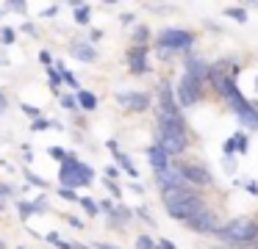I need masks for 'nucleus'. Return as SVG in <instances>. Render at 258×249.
<instances>
[{
    "label": "nucleus",
    "mask_w": 258,
    "mask_h": 249,
    "mask_svg": "<svg viewBox=\"0 0 258 249\" xmlns=\"http://www.w3.org/2000/svg\"><path fill=\"white\" fill-rule=\"evenodd\" d=\"M161 114L164 116H178V108H175V100H172V89L167 83H161Z\"/></svg>",
    "instance_id": "obj_11"
},
{
    "label": "nucleus",
    "mask_w": 258,
    "mask_h": 249,
    "mask_svg": "<svg viewBox=\"0 0 258 249\" xmlns=\"http://www.w3.org/2000/svg\"><path fill=\"white\" fill-rule=\"evenodd\" d=\"M25 177H28V180H31V183H36V186H42V188H45V186H47V183H45V180H42V177H36V175H34V172H28V175H25Z\"/></svg>",
    "instance_id": "obj_30"
},
{
    "label": "nucleus",
    "mask_w": 258,
    "mask_h": 249,
    "mask_svg": "<svg viewBox=\"0 0 258 249\" xmlns=\"http://www.w3.org/2000/svg\"><path fill=\"white\" fill-rule=\"evenodd\" d=\"M228 17H233V20H239V22L247 20V14H244L241 9H228Z\"/></svg>",
    "instance_id": "obj_22"
},
{
    "label": "nucleus",
    "mask_w": 258,
    "mask_h": 249,
    "mask_svg": "<svg viewBox=\"0 0 258 249\" xmlns=\"http://www.w3.org/2000/svg\"><path fill=\"white\" fill-rule=\"evenodd\" d=\"M147 160H150V166H153L156 172H161V169H167V166H169V158H167V155H164L158 147H150V149H147Z\"/></svg>",
    "instance_id": "obj_13"
},
{
    "label": "nucleus",
    "mask_w": 258,
    "mask_h": 249,
    "mask_svg": "<svg viewBox=\"0 0 258 249\" xmlns=\"http://www.w3.org/2000/svg\"><path fill=\"white\" fill-rule=\"evenodd\" d=\"M136 249H156V243H153V238L139 235V238H136Z\"/></svg>",
    "instance_id": "obj_20"
},
{
    "label": "nucleus",
    "mask_w": 258,
    "mask_h": 249,
    "mask_svg": "<svg viewBox=\"0 0 258 249\" xmlns=\"http://www.w3.org/2000/svg\"><path fill=\"white\" fill-rule=\"evenodd\" d=\"M58 194H61V197L67 199V202H75V199H78V197H75V191H73V188H61Z\"/></svg>",
    "instance_id": "obj_27"
},
{
    "label": "nucleus",
    "mask_w": 258,
    "mask_h": 249,
    "mask_svg": "<svg viewBox=\"0 0 258 249\" xmlns=\"http://www.w3.org/2000/svg\"><path fill=\"white\" fill-rule=\"evenodd\" d=\"M156 147L161 149L167 158L186 152L189 136H186V127H183V122H180V116H164L161 114V119H158V144Z\"/></svg>",
    "instance_id": "obj_1"
},
{
    "label": "nucleus",
    "mask_w": 258,
    "mask_h": 249,
    "mask_svg": "<svg viewBox=\"0 0 258 249\" xmlns=\"http://www.w3.org/2000/svg\"><path fill=\"white\" fill-rule=\"evenodd\" d=\"M106 175H108V177H111V180H114V177H119V172L114 169V166H108V169H106Z\"/></svg>",
    "instance_id": "obj_34"
},
{
    "label": "nucleus",
    "mask_w": 258,
    "mask_h": 249,
    "mask_svg": "<svg viewBox=\"0 0 258 249\" xmlns=\"http://www.w3.org/2000/svg\"><path fill=\"white\" fill-rule=\"evenodd\" d=\"M3 111H6V97L0 94V114H3Z\"/></svg>",
    "instance_id": "obj_37"
},
{
    "label": "nucleus",
    "mask_w": 258,
    "mask_h": 249,
    "mask_svg": "<svg viewBox=\"0 0 258 249\" xmlns=\"http://www.w3.org/2000/svg\"><path fill=\"white\" fill-rule=\"evenodd\" d=\"M67 221L75 227V230H81V227H84V221H81V219H67Z\"/></svg>",
    "instance_id": "obj_33"
},
{
    "label": "nucleus",
    "mask_w": 258,
    "mask_h": 249,
    "mask_svg": "<svg viewBox=\"0 0 258 249\" xmlns=\"http://www.w3.org/2000/svg\"><path fill=\"white\" fill-rule=\"evenodd\" d=\"M0 249H6V246H3V241H0Z\"/></svg>",
    "instance_id": "obj_39"
},
{
    "label": "nucleus",
    "mask_w": 258,
    "mask_h": 249,
    "mask_svg": "<svg viewBox=\"0 0 258 249\" xmlns=\"http://www.w3.org/2000/svg\"><path fill=\"white\" fill-rule=\"evenodd\" d=\"M241 119V125L244 127H258V111L252 108V111H244V114H236Z\"/></svg>",
    "instance_id": "obj_16"
},
{
    "label": "nucleus",
    "mask_w": 258,
    "mask_h": 249,
    "mask_svg": "<svg viewBox=\"0 0 258 249\" xmlns=\"http://www.w3.org/2000/svg\"><path fill=\"white\" fill-rule=\"evenodd\" d=\"M164 208H167V213L172 219L189 221L195 213L203 210V199L191 188H167L164 191Z\"/></svg>",
    "instance_id": "obj_2"
},
{
    "label": "nucleus",
    "mask_w": 258,
    "mask_h": 249,
    "mask_svg": "<svg viewBox=\"0 0 258 249\" xmlns=\"http://www.w3.org/2000/svg\"><path fill=\"white\" fill-rule=\"evenodd\" d=\"M31 130H36V133H42V130H47V122L45 119H36L34 125H31Z\"/></svg>",
    "instance_id": "obj_28"
},
{
    "label": "nucleus",
    "mask_w": 258,
    "mask_h": 249,
    "mask_svg": "<svg viewBox=\"0 0 258 249\" xmlns=\"http://www.w3.org/2000/svg\"><path fill=\"white\" fill-rule=\"evenodd\" d=\"M73 11H75V22H81V25H86L89 22V6H73Z\"/></svg>",
    "instance_id": "obj_17"
},
{
    "label": "nucleus",
    "mask_w": 258,
    "mask_h": 249,
    "mask_svg": "<svg viewBox=\"0 0 258 249\" xmlns=\"http://www.w3.org/2000/svg\"><path fill=\"white\" fill-rule=\"evenodd\" d=\"M75 103H78L84 111H95L97 108V97H95V94H89V92H78Z\"/></svg>",
    "instance_id": "obj_15"
},
{
    "label": "nucleus",
    "mask_w": 258,
    "mask_h": 249,
    "mask_svg": "<svg viewBox=\"0 0 258 249\" xmlns=\"http://www.w3.org/2000/svg\"><path fill=\"white\" fill-rule=\"evenodd\" d=\"M114 158H117V160H119V163H122V166H125V169H128V175H131V177H136V169H134V163H131V160H128V158H125V155H122V152H114Z\"/></svg>",
    "instance_id": "obj_19"
},
{
    "label": "nucleus",
    "mask_w": 258,
    "mask_h": 249,
    "mask_svg": "<svg viewBox=\"0 0 258 249\" xmlns=\"http://www.w3.org/2000/svg\"><path fill=\"white\" fill-rule=\"evenodd\" d=\"M20 108H23V114H25V116H34V119L39 116V108H34V105H28V103H25V105H20Z\"/></svg>",
    "instance_id": "obj_24"
},
{
    "label": "nucleus",
    "mask_w": 258,
    "mask_h": 249,
    "mask_svg": "<svg viewBox=\"0 0 258 249\" xmlns=\"http://www.w3.org/2000/svg\"><path fill=\"white\" fill-rule=\"evenodd\" d=\"M50 86H61V75L50 69Z\"/></svg>",
    "instance_id": "obj_31"
},
{
    "label": "nucleus",
    "mask_w": 258,
    "mask_h": 249,
    "mask_svg": "<svg viewBox=\"0 0 258 249\" xmlns=\"http://www.w3.org/2000/svg\"><path fill=\"white\" fill-rule=\"evenodd\" d=\"M128 64H131V72H147V64H145V44H136L134 50L128 53Z\"/></svg>",
    "instance_id": "obj_10"
},
{
    "label": "nucleus",
    "mask_w": 258,
    "mask_h": 249,
    "mask_svg": "<svg viewBox=\"0 0 258 249\" xmlns=\"http://www.w3.org/2000/svg\"><path fill=\"white\" fill-rule=\"evenodd\" d=\"M3 205H6V197H0V210H3Z\"/></svg>",
    "instance_id": "obj_38"
},
{
    "label": "nucleus",
    "mask_w": 258,
    "mask_h": 249,
    "mask_svg": "<svg viewBox=\"0 0 258 249\" xmlns=\"http://www.w3.org/2000/svg\"><path fill=\"white\" fill-rule=\"evenodd\" d=\"M0 36H3V44H12L14 42V31H12V28H3V31H0Z\"/></svg>",
    "instance_id": "obj_23"
},
{
    "label": "nucleus",
    "mask_w": 258,
    "mask_h": 249,
    "mask_svg": "<svg viewBox=\"0 0 258 249\" xmlns=\"http://www.w3.org/2000/svg\"><path fill=\"white\" fill-rule=\"evenodd\" d=\"M81 199V205H84V208H86V213H92V216H95L97 213V205L95 202H92V199L89 197H78Z\"/></svg>",
    "instance_id": "obj_21"
},
{
    "label": "nucleus",
    "mask_w": 258,
    "mask_h": 249,
    "mask_svg": "<svg viewBox=\"0 0 258 249\" xmlns=\"http://www.w3.org/2000/svg\"><path fill=\"white\" fill-rule=\"evenodd\" d=\"M114 216H117V219H119V221H128V216H131V210H128V208H122V205H119V208H117V210H114Z\"/></svg>",
    "instance_id": "obj_25"
},
{
    "label": "nucleus",
    "mask_w": 258,
    "mask_h": 249,
    "mask_svg": "<svg viewBox=\"0 0 258 249\" xmlns=\"http://www.w3.org/2000/svg\"><path fill=\"white\" fill-rule=\"evenodd\" d=\"M50 158H56V160H67V155H64V149H61V147H50Z\"/></svg>",
    "instance_id": "obj_26"
},
{
    "label": "nucleus",
    "mask_w": 258,
    "mask_h": 249,
    "mask_svg": "<svg viewBox=\"0 0 258 249\" xmlns=\"http://www.w3.org/2000/svg\"><path fill=\"white\" fill-rule=\"evenodd\" d=\"M217 235L228 246H252L258 241V224L247 216H239V219H230L222 230H217Z\"/></svg>",
    "instance_id": "obj_3"
},
{
    "label": "nucleus",
    "mask_w": 258,
    "mask_h": 249,
    "mask_svg": "<svg viewBox=\"0 0 258 249\" xmlns=\"http://www.w3.org/2000/svg\"><path fill=\"white\" fill-rule=\"evenodd\" d=\"M61 105H64V108H70V111H75V105H78V103H75V97H61Z\"/></svg>",
    "instance_id": "obj_29"
},
{
    "label": "nucleus",
    "mask_w": 258,
    "mask_h": 249,
    "mask_svg": "<svg viewBox=\"0 0 258 249\" xmlns=\"http://www.w3.org/2000/svg\"><path fill=\"white\" fill-rule=\"evenodd\" d=\"M92 249H117V246H111V243H95Z\"/></svg>",
    "instance_id": "obj_36"
},
{
    "label": "nucleus",
    "mask_w": 258,
    "mask_h": 249,
    "mask_svg": "<svg viewBox=\"0 0 258 249\" xmlns=\"http://www.w3.org/2000/svg\"><path fill=\"white\" fill-rule=\"evenodd\" d=\"M186 224H189L191 230H197V232H217V216H214L211 210L203 208L200 213H195Z\"/></svg>",
    "instance_id": "obj_7"
},
{
    "label": "nucleus",
    "mask_w": 258,
    "mask_h": 249,
    "mask_svg": "<svg viewBox=\"0 0 258 249\" xmlns=\"http://www.w3.org/2000/svg\"><path fill=\"white\" fill-rule=\"evenodd\" d=\"M230 141H233V147L239 149V152H247V136H244V133H236Z\"/></svg>",
    "instance_id": "obj_18"
},
{
    "label": "nucleus",
    "mask_w": 258,
    "mask_h": 249,
    "mask_svg": "<svg viewBox=\"0 0 258 249\" xmlns=\"http://www.w3.org/2000/svg\"><path fill=\"white\" fill-rule=\"evenodd\" d=\"M156 249H175V246H172L169 241H158V246H156Z\"/></svg>",
    "instance_id": "obj_35"
},
{
    "label": "nucleus",
    "mask_w": 258,
    "mask_h": 249,
    "mask_svg": "<svg viewBox=\"0 0 258 249\" xmlns=\"http://www.w3.org/2000/svg\"><path fill=\"white\" fill-rule=\"evenodd\" d=\"M156 180H158V186H161V191H167V188H186V177L180 175V169H172V166L158 172Z\"/></svg>",
    "instance_id": "obj_6"
},
{
    "label": "nucleus",
    "mask_w": 258,
    "mask_h": 249,
    "mask_svg": "<svg viewBox=\"0 0 258 249\" xmlns=\"http://www.w3.org/2000/svg\"><path fill=\"white\" fill-rule=\"evenodd\" d=\"M186 75H191V77H195L197 83H203V80H206V77H208V66L203 64V61L191 58L189 64H186Z\"/></svg>",
    "instance_id": "obj_12"
},
{
    "label": "nucleus",
    "mask_w": 258,
    "mask_h": 249,
    "mask_svg": "<svg viewBox=\"0 0 258 249\" xmlns=\"http://www.w3.org/2000/svg\"><path fill=\"white\" fill-rule=\"evenodd\" d=\"M225 152H228V155H233V152H236V147H233V141H225Z\"/></svg>",
    "instance_id": "obj_32"
},
{
    "label": "nucleus",
    "mask_w": 258,
    "mask_h": 249,
    "mask_svg": "<svg viewBox=\"0 0 258 249\" xmlns=\"http://www.w3.org/2000/svg\"><path fill=\"white\" fill-rule=\"evenodd\" d=\"M180 175L186 177V183H195V186H208V183H211L208 169H206V166H200V163H186V166H180Z\"/></svg>",
    "instance_id": "obj_9"
},
{
    "label": "nucleus",
    "mask_w": 258,
    "mask_h": 249,
    "mask_svg": "<svg viewBox=\"0 0 258 249\" xmlns=\"http://www.w3.org/2000/svg\"><path fill=\"white\" fill-rule=\"evenodd\" d=\"M178 97H180L183 105L197 103V97H200V83H197L191 75H183L180 77V86H178Z\"/></svg>",
    "instance_id": "obj_8"
},
{
    "label": "nucleus",
    "mask_w": 258,
    "mask_h": 249,
    "mask_svg": "<svg viewBox=\"0 0 258 249\" xmlns=\"http://www.w3.org/2000/svg\"><path fill=\"white\" fill-rule=\"evenodd\" d=\"M70 53H73L75 58L86 61V64H89V61H95V58H97V53H95V50L89 47V44H73V47H70Z\"/></svg>",
    "instance_id": "obj_14"
},
{
    "label": "nucleus",
    "mask_w": 258,
    "mask_h": 249,
    "mask_svg": "<svg viewBox=\"0 0 258 249\" xmlns=\"http://www.w3.org/2000/svg\"><path fill=\"white\" fill-rule=\"evenodd\" d=\"M195 42V33L180 31V28H169V31L158 33V47L161 50H189Z\"/></svg>",
    "instance_id": "obj_4"
},
{
    "label": "nucleus",
    "mask_w": 258,
    "mask_h": 249,
    "mask_svg": "<svg viewBox=\"0 0 258 249\" xmlns=\"http://www.w3.org/2000/svg\"><path fill=\"white\" fill-rule=\"evenodd\" d=\"M117 103L119 105H125L128 111H147V105H150V97H147L145 92H122V94H117Z\"/></svg>",
    "instance_id": "obj_5"
}]
</instances>
